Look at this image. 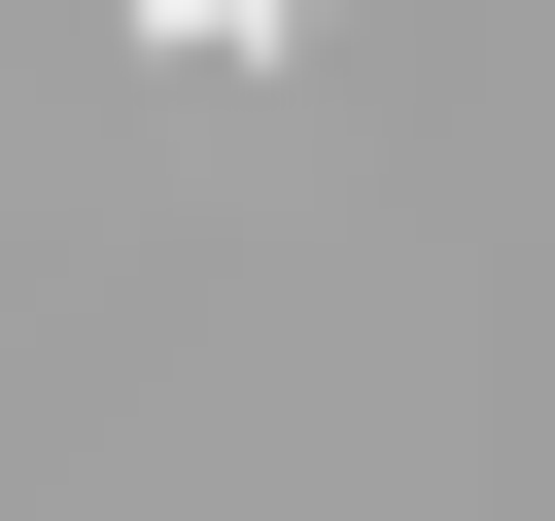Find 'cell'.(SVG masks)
<instances>
[{"label": "cell", "mask_w": 555, "mask_h": 521, "mask_svg": "<svg viewBox=\"0 0 555 521\" xmlns=\"http://www.w3.org/2000/svg\"><path fill=\"white\" fill-rule=\"evenodd\" d=\"M139 35H208V69H243V35H278V0H139Z\"/></svg>", "instance_id": "cell-1"}]
</instances>
